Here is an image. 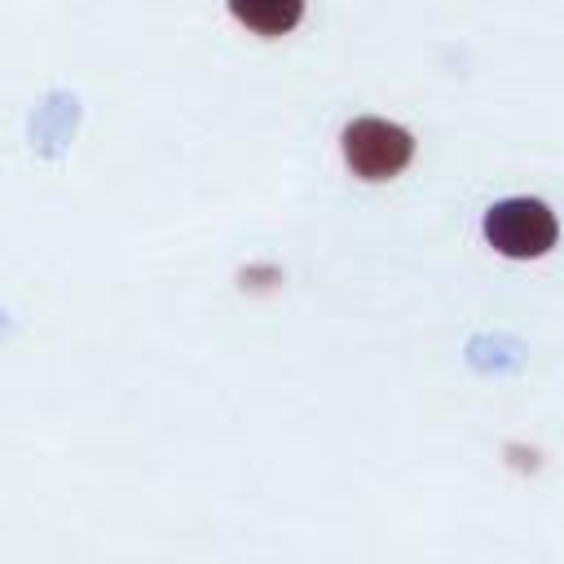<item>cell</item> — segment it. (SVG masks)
Listing matches in <instances>:
<instances>
[{
	"instance_id": "2",
	"label": "cell",
	"mask_w": 564,
	"mask_h": 564,
	"mask_svg": "<svg viewBox=\"0 0 564 564\" xmlns=\"http://www.w3.org/2000/svg\"><path fill=\"white\" fill-rule=\"evenodd\" d=\"M560 238V220L538 198H502L485 212V242L507 260L546 256Z\"/></svg>"
},
{
	"instance_id": "1",
	"label": "cell",
	"mask_w": 564,
	"mask_h": 564,
	"mask_svg": "<svg viewBox=\"0 0 564 564\" xmlns=\"http://www.w3.org/2000/svg\"><path fill=\"white\" fill-rule=\"evenodd\" d=\"M339 150H344V163L352 176L361 181H392L410 167L414 159V137L392 123V119H379V115H361L344 128L339 137Z\"/></svg>"
},
{
	"instance_id": "3",
	"label": "cell",
	"mask_w": 564,
	"mask_h": 564,
	"mask_svg": "<svg viewBox=\"0 0 564 564\" xmlns=\"http://www.w3.org/2000/svg\"><path fill=\"white\" fill-rule=\"evenodd\" d=\"M229 13L256 35H286L304 18V0H229Z\"/></svg>"
}]
</instances>
